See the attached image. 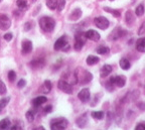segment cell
<instances>
[{
	"mask_svg": "<svg viewBox=\"0 0 145 130\" xmlns=\"http://www.w3.org/2000/svg\"><path fill=\"white\" fill-rule=\"evenodd\" d=\"M39 26L45 32H52L56 26V21L52 17L48 16H43L39 19Z\"/></svg>",
	"mask_w": 145,
	"mask_h": 130,
	"instance_id": "6da1fadb",
	"label": "cell"
},
{
	"mask_svg": "<svg viewBox=\"0 0 145 130\" xmlns=\"http://www.w3.org/2000/svg\"><path fill=\"white\" fill-rule=\"evenodd\" d=\"M81 71H82L81 73H79L78 70H76V72H75L76 76H77L78 82H80L82 85L87 84V83L91 82V80L93 79L92 74L89 73V72L86 71V70H83V69H81Z\"/></svg>",
	"mask_w": 145,
	"mask_h": 130,
	"instance_id": "7a4b0ae2",
	"label": "cell"
},
{
	"mask_svg": "<svg viewBox=\"0 0 145 130\" xmlns=\"http://www.w3.org/2000/svg\"><path fill=\"white\" fill-rule=\"evenodd\" d=\"M68 127V121L65 118L52 119L50 122V129L52 130H63Z\"/></svg>",
	"mask_w": 145,
	"mask_h": 130,
	"instance_id": "3957f363",
	"label": "cell"
},
{
	"mask_svg": "<svg viewBox=\"0 0 145 130\" xmlns=\"http://www.w3.org/2000/svg\"><path fill=\"white\" fill-rule=\"evenodd\" d=\"M75 46H74V48H75L76 50H81L82 48H83V46L85 44V42H86V35H85L84 32L82 31H79L76 33V37H75Z\"/></svg>",
	"mask_w": 145,
	"mask_h": 130,
	"instance_id": "277c9868",
	"label": "cell"
},
{
	"mask_svg": "<svg viewBox=\"0 0 145 130\" xmlns=\"http://www.w3.org/2000/svg\"><path fill=\"white\" fill-rule=\"evenodd\" d=\"M94 23H95V25L98 28L103 29V30L107 29V28L109 27V25H110L109 20L106 17H104V16H98V17H96V18L94 19Z\"/></svg>",
	"mask_w": 145,
	"mask_h": 130,
	"instance_id": "5b68a950",
	"label": "cell"
},
{
	"mask_svg": "<svg viewBox=\"0 0 145 130\" xmlns=\"http://www.w3.org/2000/svg\"><path fill=\"white\" fill-rule=\"evenodd\" d=\"M54 50H65V48H70L68 43V37L66 35H63V37H61L59 39H57L56 42H54Z\"/></svg>",
	"mask_w": 145,
	"mask_h": 130,
	"instance_id": "8992f818",
	"label": "cell"
},
{
	"mask_svg": "<svg viewBox=\"0 0 145 130\" xmlns=\"http://www.w3.org/2000/svg\"><path fill=\"white\" fill-rule=\"evenodd\" d=\"M57 86H59V89L61 90V91L65 92V93H67V94H72V92H74V90H72V85L65 80H59Z\"/></svg>",
	"mask_w": 145,
	"mask_h": 130,
	"instance_id": "52a82bcc",
	"label": "cell"
},
{
	"mask_svg": "<svg viewBox=\"0 0 145 130\" xmlns=\"http://www.w3.org/2000/svg\"><path fill=\"white\" fill-rule=\"evenodd\" d=\"M10 26H11V20L8 18V16L4 14L0 15V29L7 30Z\"/></svg>",
	"mask_w": 145,
	"mask_h": 130,
	"instance_id": "ba28073f",
	"label": "cell"
},
{
	"mask_svg": "<svg viewBox=\"0 0 145 130\" xmlns=\"http://www.w3.org/2000/svg\"><path fill=\"white\" fill-rule=\"evenodd\" d=\"M126 30L122 29V28H116L111 34H110V37H109V39L110 41H117L118 39H120V37H124L125 34H126Z\"/></svg>",
	"mask_w": 145,
	"mask_h": 130,
	"instance_id": "9c48e42d",
	"label": "cell"
},
{
	"mask_svg": "<svg viewBox=\"0 0 145 130\" xmlns=\"http://www.w3.org/2000/svg\"><path fill=\"white\" fill-rule=\"evenodd\" d=\"M90 97H91L90 90L87 89V88L81 90V91L79 92V94H78V98H79L82 102H84V103L88 102V101L90 100Z\"/></svg>",
	"mask_w": 145,
	"mask_h": 130,
	"instance_id": "30bf717a",
	"label": "cell"
},
{
	"mask_svg": "<svg viewBox=\"0 0 145 130\" xmlns=\"http://www.w3.org/2000/svg\"><path fill=\"white\" fill-rule=\"evenodd\" d=\"M21 48H22V50H21V53H22L23 55L29 54L30 52L32 50L31 41H28V39H24V41H22V42H21Z\"/></svg>",
	"mask_w": 145,
	"mask_h": 130,
	"instance_id": "8fae6325",
	"label": "cell"
},
{
	"mask_svg": "<svg viewBox=\"0 0 145 130\" xmlns=\"http://www.w3.org/2000/svg\"><path fill=\"white\" fill-rule=\"evenodd\" d=\"M85 35H86L87 39H91L93 41H98L100 39V37H101L99 32H97L94 29H89L88 31L85 32Z\"/></svg>",
	"mask_w": 145,
	"mask_h": 130,
	"instance_id": "7c38bea8",
	"label": "cell"
},
{
	"mask_svg": "<svg viewBox=\"0 0 145 130\" xmlns=\"http://www.w3.org/2000/svg\"><path fill=\"white\" fill-rule=\"evenodd\" d=\"M126 84V78L124 76H117L114 77V85H116L119 88H122Z\"/></svg>",
	"mask_w": 145,
	"mask_h": 130,
	"instance_id": "4fadbf2b",
	"label": "cell"
},
{
	"mask_svg": "<svg viewBox=\"0 0 145 130\" xmlns=\"http://www.w3.org/2000/svg\"><path fill=\"white\" fill-rule=\"evenodd\" d=\"M112 72V67L110 65H104L100 70V76L102 78H106L108 75H110Z\"/></svg>",
	"mask_w": 145,
	"mask_h": 130,
	"instance_id": "5bb4252c",
	"label": "cell"
},
{
	"mask_svg": "<svg viewBox=\"0 0 145 130\" xmlns=\"http://www.w3.org/2000/svg\"><path fill=\"white\" fill-rule=\"evenodd\" d=\"M136 50H138L139 53H145V37H141V39H137Z\"/></svg>",
	"mask_w": 145,
	"mask_h": 130,
	"instance_id": "9a60e30c",
	"label": "cell"
},
{
	"mask_svg": "<svg viewBox=\"0 0 145 130\" xmlns=\"http://www.w3.org/2000/svg\"><path fill=\"white\" fill-rule=\"evenodd\" d=\"M46 101H48V98H46V97L39 96V97H36V98L32 101V105H33L35 108H37V107H39L40 105H42V104H44Z\"/></svg>",
	"mask_w": 145,
	"mask_h": 130,
	"instance_id": "2e32d148",
	"label": "cell"
},
{
	"mask_svg": "<svg viewBox=\"0 0 145 130\" xmlns=\"http://www.w3.org/2000/svg\"><path fill=\"white\" fill-rule=\"evenodd\" d=\"M81 16H82V10L80 9V8H75V9L72 10V13H71L70 15V20H78V19L81 18Z\"/></svg>",
	"mask_w": 145,
	"mask_h": 130,
	"instance_id": "e0dca14e",
	"label": "cell"
},
{
	"mask_svg": "<svg viewBox=\"0 0 145 130\" xmlns=\"http://www.w3.org/2000/svg\"><path fill=\"white\" fill-rule=\"evenodd\" d=\"M52 88V82H50V81H48V80H46V81H44L43 85L41 86L40 91L42 92V93H44V94H48V93H50V92Z\"/></svg>",
	"mask_w": 145,
	"mask_h": 130,
	"instance_id": "ac0fdd59",
	"label": "cell"
},
{
	"mask_svg": "<svg viewBox=\"0 0 145 130\" xmlns=\"http://www.w3.org/2000/svg\"><path fill=\"white\" fill-rule=\"evenodd\" d=\"M44 66V61L43 59H34L30 63V67L33 69H39V68H42Z\"/></svg>",
	"mask_w": 145,
	"mask_h": 130,
	"instance_id": "d6986e66",
	"label": "cell"
},
{
	"mask_svg": "<svg viewBox=\"0 0 145 130\" xmlns=\"http://www.w3.org/2000/svg\"><path fill=\"white\" fill-rule=\"evenodd\" d=\"M87 124V113H85L84 115H82L81 117L77 119V125L79 127H85Z\"/></svg>",
	"mask_w": 145,
	"mask_h": 130,
	"instance_id": "ffe728a7",
	"label": "cell"
},
{
	"mask_svg": "<svg viewBox=\"0 0 145 130\" xmlns=\"http://www.w3.org/2000/svg\"><path fill=\"white\" fill-rule=\"evenodd\" d=\"M99 61H100V59L98 57H96V56H89L86 59L87 64H88L89 66H94V65L97 64Z\"/></svg>",
	"mask_w": 145,
	"mask_h": 130,
	"instance_id": "44dd1931",
	"label": "cell"
},
{
	"mask_svg": "<svg viewBox=\"0 0 145 130\" xmlns=\"http://www.w3.org/2000/svg\"><path fill=\"white\" fill-rule=\"evenodd\" d=\"M119 65H120L121 69H123V70H129L130 67H131L130 62L127 59H125V57H123V59H120V63H119Z\"/></svg>",
	"mask_w": 145,
	"mask_h": 130,
	"instance_id": "7402d4cb",
	"label": "cell"
},
{
	"mask_svg": "<svg viewBox=\"0 0 145 130\" xmlns=\"http://www.w3.org/2000/svg\"><path fill=\"white\" fill-rule=\"evenodd\" d=\"M10 124H11V122H10V120L7 118L3 119V120L0 121V130H5V129H8L9 127H10Z\"/></svg>",
	"mask_w": 145,
	"mask_h": 130,
	"instance_id": "603a6c76",
	"label": "cell"
},
{
	"mask_svg": "<svg viewBox=\"0 0 145 130\" xmlns=\"http://www.w3.org/2000/svg\"><path fill=\"white\" fill-rule=\"evenodd\" d=\"M91 116L93 117L94 119H97V120H101V119L104 118L105 114L103 111H93L91 113Z\"/></svg>",
	"mask_w": 145,
	"mask_h": 130,
	"instance_id": "cb8c5ba5",
	"label": "cell"
},
{
	"mask_svg": "<svg viewBox=\"0 0 145 130\" xmlns=\"http://www.w3.org/2000/svg\"><path fill=\"white\" fill-rule=\"evenodd\" d=\"M57 2L59 0H46V6L50 10H54L57 7Z\"/></svg>",
	"mask_w": 145,
	"mask_h": 130,
	"instance_id": "d4e9b609",
	"label": "cell"
},
{
	"mask_svg": "<svg viewBox=\"0 0 145 130\" xmlns=\"http://www.w3.org/2000/svg\"><path fill=\"white\" fill-rule=\"evenodd\" d=\"M144 11H145V8H144V5L143 4H139L138 6L136 7V9H135V14L137 16H142L143 14H144Z\"/></svg>",
	"mask_w": 145,
	"mask_h": 130,
	"instance_id": "484cf974",
	"label": "cell"
},
{
	"mask_svg": "<svg viewBox=\"0 0 145 130\" xmlns=\"http://www.w3.org/2000/svg\"><path fill=\"white\" fill-rule=\"evenodd\" d=\"M96 52H97L98 54H100V55H105V54H108L109 52H110V48H109L108 46H99V48H97Z\"/></svg>",
	"mask_w": 145,
	"mask_h": 130,
	"instance_id": "4316f807",
	"label": "cell"
},
{
	"mask_svg": "<svg viewBox=\"0 0 145 130\" xmlns=\"http://www.w3.org/2000/svg\"><path fill=\"white\" fill-rule=\"evenodd\" d=\"M16 4H17L19 9H24V8L27 7L28 3H27V0H17V1H16Z\"/></svg>",
	"mask_w": 145,
	"mask_h": 130,
	"instance_id": "83f0119b",
	"label": "cell"
},
{
	"mask_svg": "<svg viewBox=\"0 0 145 130\" xmlns=\"http://www.w3.org/2000/svg\"><path fill=\"white\" fill-rule=\"evenodd\" d=\"M34 116H35V112L32 111V110L27 111L26 114H25V117H26V119L28 120V122H32V121L34 120Z\"/></svg>",
	"mask_w": 145,
	"mask_h": 130,
	"instance_id": "f1b7e54d",
	"label": "cell"
},
{
	"mask_svg": "<svg viewBox=\"0 0 145 130\" xmlns=\"http://www.w3.org/2000/svg\"><path fill=\"white\" fill-rule=\"evenodd\" d=\"M134 21V16H133V13H132L131 10H128L126 12V22L129 24V23H132Z\"/></svg>",
	"mask_w": 145,
	"mask_h": 130,
	"instance_id": "f546056e",
	"label": "cell"
},
{
	"mask_svg": "<svg viewBox=\"0 0 145 130\" xmlns=\"http://www.w3.org/2000/svg\"><path fill=\"white\" fill-rule=\"evenodd\" d=\"M104 10H105V11H107V12H110V13H112L114 16H115V17H119V16L121 15L120 11H118V10H112V9H110V8H108V7H104Z\"/></svg>",
	"mask_w": 145,
	"mask_h": 130,
	"instance_id": "4dcf8cb0",
	"label": "cell"
},
{
	"mask_svg": "<svg viewBox=\"0 0 145 130\" xmlns=\"http://www.w3.org/2000/svg\"><path fill=\"white\" fill-rule=\"evenodd\" d=\"M9 100H10V98H9V97H6V98H3V99H1V100H0V110H2L3 108H4L7 104H8Z\"/></svg>",
	"mask_w": 145,
	"mask_h": 130,
	"instance_id": "1f68e13d",
	"label": "cell"
},
{
	"mask_svg": "<svg viewBox=\"0 0 145 130\" xmlns=\"http://www.w3.org/2000/svg\"><path fill=\"white\" fill-rule=\"evenodd\" d=\"M65 6H66V0H59V2H57V9H59V11H61L65 8Z\"/></svg>",
	"mask_w": 145,
	"mask_h": 130,
	"instance_id": "d6a6232c",
	"label": "cell"
},
{
	"mask_svg": "<svg viewBox=\"0 0 145 130\" xmlns=\"http://www.w3.org/2000/svg\"><path fill=\"white\" fill-rule=\"evenodd\" d=\"M6 93V86L5 84L0 80V95H4Z\"/></svg>",
	"mask_w": 145,
	"mask_h": 130,
	"instance_id": "836d02e7",
	"label": "cell"
},
{
	"mask_svg": "<svg viewBox=\"0 0 145 130\" xmlns=\"http://www.w3.org/2000/svg\"><path fill=\"white\" fill-rule=\"evenodd\" d=\"M8 79H9V81H10V82H13V81L16 79V74H15V72H14V71L8 72Z\"/></svg>",
	"mask_w": 145,
	"mask_h": 130,
	"instance_id": "e575fe53",
	"label": "cell"
},
{
	"mask_svg": "<svg viewBox=\"0 0 145 130\" xmlns=\"http://www.w3.org/2000/svg\"><path fill=\"white\" fill-rule=\"evenodd\" d=\"M145 33V22L141 25V27L139 28V31H138V34L139 35H142V34Z\"/></svg>",
	"mask_w": 145,
	"mask_h": 130,
	"instance_id": "d590c367",
	"label": "cell"
},
{
	"mask_svg": "<svg viewBox=\"0 0 145 130\" xmlns=\"http://www.w3.org/2000/svg\"><path fill=\"white\" fill-rule=\"evenodd\" d=\"M12 33H10V32H8V33H6V34H4V39L5 41H10L12 39Z\"/></svg>",
	"mask_w": 145,
	"mask_h": 130,
	"instance_id": "8d00e7d4",
	"label": "cell"
},
{
	"mask_svg": "<svg viewBox=\"0 0 145 130\" xmlns=\"http://www.w3.org/2000/svg\"><path fill=\"white\" fill-rule=\"evenodd\" d=\"M136 130H145V123H139L138 125H136Z\"/></svg>",
	"mask_w": 145,
	"mask_h": 130,
	"instance_id": "74e56055",
	"label": "cell"
},
{
	"mask_svg": "<svg viewBox=\"0 0 145 130\" xmlns=\"http://www.w3.org/2000/svg\"><path fill=\"white\" fill-rule=\"evenodd\" d=\"M25 84H26V82H25V80H20L19 82L17 83V87L18 88H22V87H24L25 86Z\"/></svg>",
	"mask_w": 145,
	"mask_h": 130,
	"instance_id": "f35d334b",
	"label": "cell"
},
{
	"mask_svg": "<svg viewBox=\"0 0 145 130\" xmlns=\"http://www.w3.org/2000/svg\"><path fill=\"white\" fill-rule=\"evenodd\" d=\"M31 27H32L31 22H26V23H25V26H24V30H25V31H28V30H29Z\"/></svg>",
	"mask_w": 145,
	"mask_h": 130,
	"instance_id": "ab89813d",
	"label": "cell"
},
{
	"mask_svg": "<svg viewBox=\"0 0 145 130\" xmlns=\"http://www.w3.org/2000/svg\"><path fill=\"white\" fill-rule=\"evenodd\" d=\"M52 107L50 105V106H48V107L45 108V109H44V112H45V113H50V112H52Z\"/></svg>",
	"mask_w": 145,
	"mask_h": 130,
	"instance_id": "60d3db41",
	"label": "cell"
},
{
	"mask_svg": "<svg viewBox=\"0 0 145 130\" xmlns=\"http://www.w3.org/2000/svg\"><path fill=\"white\" fill-rule=\"evenodd\" d=\"M39 129H41V130H44V128L42 127V126H40V127H37V128H35L34 130H39Z\"/></svg>",
	"mask_w": 145,
	"mask_h": 130,
	"instance_id": "b9f144b4",
	"label": "cell"
},
{
	"mask_svg": "<svg viewBox=\"0 0 145 130\" xmlns=\"http://www.w3.org/2000/svg\"><path fill=\"white\" fill-rule=\"evenodd\" d=\"M10 129H21V128H19L18 126H13V127L10 128Z\"/></svg>",
	"mask_w": 145,
	"mask_h": 130,
	"instance_id": "7bdbcfd3",
	"label": "cell"
},
{
	"mask_svg": "<svg viewBox=\"0 0 145 130\" xmlns=\"http://www.w3.org/2000/svg\"><path fill=\"white\" fill-rule=\"evenodd\" d=\"M110 1H114V0H110Z\"/></svg>",
	"mask_w": 145,
	"mask_h": 130,
	"instance_id": "ee69618b",
	"label": "cell"
},
{
	"mask_svg": "<svg viewBox=\"0 0 145 130\" xmlns=\"http://www.w3.org/2000/svg\"><path fill=\"white\" fill-rule=\"evenodd\" d=\"M0 2H1V0H0Z\"/></svg>",
	"mask_w": 145,
	"mask_h": 130,
	"instance_id": "f6af8a7d",
	"label": "cell"
}]
</instances>
